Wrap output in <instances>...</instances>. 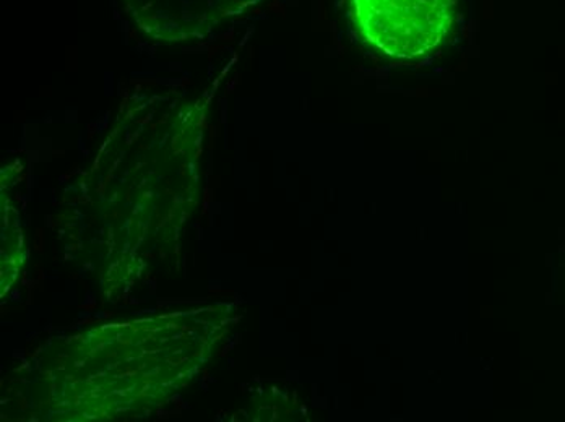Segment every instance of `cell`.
I'll list each match as a JSON object with an SVG mask.
<instances>
[{
	"mask_svg": "<svg viewBox=\"0 0 565 422\" xmlns=\"http://www.w3.org/2000/svg\"><path fill=\"white\" fill-rule=\"evenodd\" d=\"M455 0H358L372 41L394 56H418L439 43Z\"/></svg>",
	"mask_w": 565,
	"mask_h": 422,
	"instance_id": "6da1fadb",
	"label": "cell"
}]
</instances>
